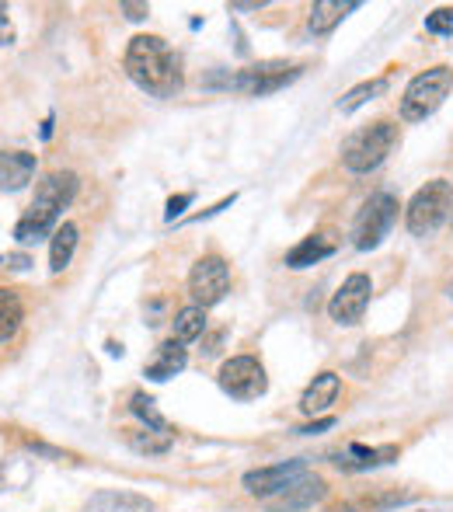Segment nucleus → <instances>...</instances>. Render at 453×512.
Wrapping results in <instances>:
<instances>
[{
	"label": "nucleus",
	"instance_id": "nucleus-1",
	"mask_svg": "<svg viewBox=\"0 0 453 512\" xmlns=\"http://www.w3.org/2000/svg\"><path fill=\"white\" fill-rule=\"evenodd\" d=\"M126 67L129 81L143 88L154 98H175L182 91V70H178L175 53L161 35H136L126 46Z\"/></svg>",
	"mask_w": 453,
	"mask_h": 512
},
{
	"label": "nucleus",
	"instance_id": "nucleus-2",
	"mask_svg": "<svg viewBox=\"0 0 453 512\" xmlns=\"http://www.w3.org/2000/svg\"><path fill=\"white\" fill-rule=\"evenodd\" d=\"M77 175L74 171H53V175H46L39 182V189H35L32 203H28L25 216L18 220V227H14V237H18V244H39L42 237L56 234V227H60V213L74 203L77 196Z\"/></svg>",
	"mask_w": 453,
	"mask_h": 512
},
{
	"label": "nucleus",
	"instance_id": "nucleus-3",
	"mask_svg": "<svg viewBox=\"0 0 453 512\" xmlns=\"http://www.w3.org/2000/svg\"><path fill=\"white\" fill-rule=\"evenodd\" d=\"M398 147V126L394 122H373V126L359 129L342 150V164L356 175H370L380 164L391 157V150Z\"/></svg>",
	"mask_w": 453,
	"mask_h": 512
},
{
	"label": "nucleus",
	"instance_id": "nucleus-4",
	"mask_svg": "<svg viewBox=\"0 0 453 512\" xmlns=\"http://www.w3.org/2000/svg\"><path fill=\"white\" fill-rule=\"evenodd\" d=\"M453 88V70L450 67H433L426 74L412 77V84L401 95V119L405 122H422L447 102Z\"/></svg>",
	"mask_w": 453,
	"mask_h": 512
},
{
	"label": "nucleus",
	"instance_id": "nucleus-5",
	"mask_svg": "<svg viewBox=\"0 0 453 512\" xmlns=\"http://www.w3.org/2000/svg\"><path fill=\"white\" fill-rule=\"evenodd\" d=\"M450 209H453V185L443 182V178L426 182L419 192H415L412 203H408V209H405L408 230H412L415 237H429L443 220H447Z\"/></svg>",
	"mask_w": 453,
	"mask_h": 512
},
{
	"label": "nucleus",
	"instance_id": "nucleus-6",
	"mask_svg": "<svg viewBox=\"0 0 453 512\" xmlns=\"http://www.w3.org/2000/svg\"><path fill=\"white\" fill-rule=\"evenodd\" d=\"M394 220H398V199L391 192H377L363 203L356 216V248L359 251H370L391 234Z\"/></svg>",
	"mask_w": 453,
	"mask_h": 512
},
{
	"label": "nucleus",
	"instance_id": "nucleus-7",
	"mask_svg": "<svg viewBox=\"0 0 453 512\" xmlns=\"http://www.w3.org/2000/svg\"><path fill=\"white\" fill-rule=\"evenodd\" d=\"M297 77H300L297 63L269 60V63H255V67L237 70V74H230L224 84L234 91H244V95H272V91L286 88V84L297 81Z\"/></svg>",
	"mask_w": 453,
	"mask_h": 512
},
{
	"label": "nucleus",
	"instance_id": "nucleus-8",
	"mask_svg": "<svg viewBox=\"0 0 453 512\" xmlns=\"http://www.w3.org/2000/svg\"><path fill=\"white\" fill-rule=\"evenodd\" d=\"M220 387L224 394H230L234 401H255L269 391V377H265L262 363L251 356H234L220 366Z\"/></svg>",
	"mask_w": 453,
	"mask_h": 512
},
{
	"label": "nucleus",
	"instance_id": "nucleus-9",
	"mask_svg": "<svg viewBox=\"0 0 453 512\" xmlns=\"http://www.w3.org/2000/svg\"><path fill=\"white\" fill-rule=\"evenodd\" d=\"M189 293L196 300V307H217L230 293V265L217 255L199 258L189 272Z\"/></svg>",
	"mask_w": 453,
	"mask_h": 512
},
{
	"label": "nucleus",
	"instance_id": "nucleus-10",
	"mask_svg": "<svg viewBox=\"0 0 453 512\" xmlns=\"http://www.w3.org/2000/svg\"><path fill=\"white\" fill-rule=\"evenodd\" d=\"M370 293H373L370 276H363V272H352V276L339 286V293L332 297V304H328L332 321L335 324H359L366 304H370Z\"/></svg>",
	"mask_w": 453,
	"mask_h": 512
},
{
	"label": "nucleus",
	"instance_id": "nucleus-11",
	"mask_svg": "<svg viewBox=\"0 0 453 512\" xmlns=\"http://www.w3.org/2000/svg\"><path fill=\"white\" fill-rule=\"evenodd\" d=\"M325 495H328L325 478H318V474H300V478H293L283 492L265 499V509L269 512H300V509H311L314 502H321Z\"/></svg>",
	"mask_w": 453,
	"mask_h": 512
},
{
	"label": "nucleus",
	"instance_id": "nucleus-12",
	"mask_svg": "<svg viewBox=\"0 0 453 512\" xmlns=\"http://www.w3.org/2000/svg\"><path fill=\"white\" fill-rule=\"evenodd\" d=\"M304 460H283V464H272V467H258V471H248L244 474V488H248V495H255V499H272L276 492H283L286 485H290L293 478H300L304 474Z\"/></svg>",
	"mask_w": 453,
	"mask_h": 512
},
{
	"label": "nucleus",
	"instance_id": "nucleus-13",
	"mask_svg": "<svg viewBox=\"0 0 453 512\" xmlns=\"http://www.w3.org/2000/svg\"><path fill=\"white\" fill-rule=\"evenodd\" d=\"M398 446H345L335 453V467L342 471H370L380 464H394L398 460Z\"/></svg>",
	"mask_w": 453,
	"mask_h": 512
},
{
	"label": "nucleus",
	"instance_id": "nucleus-14",
	"mask_svg": "<svg viewBox=\"0 0 453 512\" xmlns=\"http://www.w3.org/2000/svg\"><path fill=\"white\" fill-rule=\"evenodd\" d=\"M339 391H342L339 373H332V370L318 373V377L311 380V387L304 391V398H300V411H304V415H321V411H328L335 405Z\"/></svg>",
	"mask_w": 453,
	"mask_h": 512
},
{
	"label": "nucleus",
	"instance_id": "nucleus-15",
	"mask_svg": "<svg viewBox=\"0 0 453 512\" xmlns=\"http://www.w3.org/2000/svg\"><path fill=\"white\" fill-rule=\"evenodd\" d=\"M35 175V154L25 150H4L0 154V189L4 192H18L32 182Z\"/></svg>",
	"mask_w": 453,
	"mask_h": 512
},
{
	"label": "nucleus",
	"instance_id": "nucleus-16",
	"mask_svg": "<svg viewBox=\"0 0 453 512\" xmlns=\"http://www.w3.org/2000/svg\"><path fill=\"white\" fill-rule=\"evenodd\" d=\"M84 512H157V509H154V502L136 492H98V495H91Z\"/></svg>",
	"mask_w": 453,
	"mask_h": 512
},
{
	"label": "nucleus",
	"instance_id": "nucleus-17",
	"mask_svg": "<svg viewBox=\"0 0 453 512\" xmlns=\"http://www.w3.org/2000/svg\"><path fill=\"white\" fill-rule=\"evenodd\" d=\"M332 251H335L332 237H328V234H311V237H304L297 248L286 251V265H290V269H311V265H318L321 258H328Z\"/></svg>",
	"mask_w": 453,
	"mask_h": 512
},
{
	"label": "nucleus",
	"instance_id": "nucleus-18",
	"mask_svg": "<svg viewBox=\"0 0 453 512\" xmlns=\"http://www.w3.org/2000/svg\"><path fill=\"white\" fill-rule=\"evenodd\" d=\"M356 7H359V0H318V4L311 7L307 25H311L314 35H328L345 18V14L356 11Z\"/></svg>",
	"mask_w": 453,
	"mask_h": 512
},
{
	"label": "nucleus",
	"instance_id": "nucleus-19",
	"mask_svg": "<svg viewBox=\"0 0 453 512\" xmlns=\"http://www.w3.org/2000/svg\"><path fill=\"white\" fill-rule=\"evenodd\" d=\"M185 363H189V356H185L182 345L171 338V342H164L161 349H157V359L154 363H147V380H168L175 377V373L185 370Z\"/></svg>",
	"mask_w": 453,
	"mask_h": 512
},
{
	"label": "nucleus",
	"instance_id": "nucleus-20",
	"mask_svg": "<svg viewBox=\"0 0 453 512\" xmlns=\"http://www.w3.org/2000/svg\"><path fill=\"white\" fill-rule=\"evenodd\" d=\"M74 251H77V227L74 223H60L53 234V248H49V272L60 276L70 265V258H74Z\"/></svg>",
	"mask_w": 453,
	"mask_h": 512
},
{
	"label": "nucleus",
	"instance_id": "nucleus-21",
	"mask_svg": "<svg viewBox=\"0 0 453 512\" xmlns=\"http://www.w3.org/2000/svg\"><path fill=\"white\" fill-rule=\"evenodd\" d=\"M21 321H25V307H21L18 293H14V290H0V345H4L7 338L18 335Z\"/></svg>",
	"mask_w": 453,
	"mask_h": 512
},
{
	"label": "nucleus",
	"instance_id": "nucleus-22",
	"mask_svg": "<svg viewBox=\"0 0 453 512\" xmlns=\"http://www.w3.org/2000/svg\"><path fill=\"white\" fill-rule=\"evenodd\" d=\"M206 331V310L203 307H182L175 314V342L185 345V342H196L199 335Z\"/></svg>",
	"mask_w": 453,
	"mask_h": 512
},
{
	"label": "nucleus",
	"instance_id": "nucleus-23",
	"mask_svg": "<svg viewBox=\"0 0 453 512\" xmlns=\"http://www.w3.org/2000/svg\"><path fill=\"white\" fill-rule=\"evenodd\" d=\"M126 443L136 453H147V457H161L171 450V432H154V429H133L126 432Z\"/></svg>",
	"mask_w": 453,
	"mask_h": 512
},
{
	"label": "nucleus",
	"instance_id": "nucleus-24",
	"mask_svg": "<svg viewBox=\"0 0 453 512\" xmlns=\"http://www.w3.org/2000/svg\"><path fill=\"white\" fill-rule=\"evenodd\" d=\"M387 91V77H373V81L359 84V88H352L349 95L339 102V112L342 115H352L356 108H363L366 102H373V98H380Z\"/></svg>",
	"mask_w": 453,
	"mask_h": 512
},
{
	"label": "nucleus",
	"instance_id": "nucleus-25",
	"mask_svg": "<svg viewBox=\"0 0 453 512\" xmlns=\"http://www.w3.org/2000/svg\"><path fill=\"white\" fill-rule=\"evenodd\" d=\"M129 408H133V415L140 418V422H147V429H154V432H175L168 422H164L161 411H157L154 398H147V394H133V401H129Z\"/></svg>",
	"mask_w": 453,
	"mask_h": 512
},
{
	"label": "nucleus",
	"instance_id": "nucleus-26",
	"mask_svg": "<svg viewBox=\"0 0 453 512\" xmlns=\"http://www.w3.org/2000/svg\"><path fill=\"white\" fill-rule=\"evenodd\" d=\"M426 32L433 35H453V7H436L426 18Z\"/></svg>",
	"mask_w": 453,
	"mask_h": 512
},
{
	"label": "nucleus",
	"instance_id": "nucleus-27",
	"mask_svg": "<svg viewBox=\"0 0 453 512\" xmlns=\"http://www.w3.org/2000/svg\"><path fill=\"white\" fill-rule=\"evenodd\" d=\"M11 42H14L11 14H7V4H0V46H11Z\"/></svg>",
	"mask_w": 453,
	"mask_h": 512
},
{
	"label": "nucleus",
	"instance_id": "nucleus-28",
	"mask_svg": "<svg viewBox=\"0 0 453 512\" xmlns=\"http://www.w3.org/2000/svg\"><path fill=\"white\" fill-rule=\"evenodd\" d=\"M192 203V196L189 192H185V196H171L168 199V209H164V216H168V220H178V216L185 213V206Z\"/></svg>",
	"mask_w": 453,
	"mask_h": 512
},
{
	"label": "nucleus",
	"instance_id": "nucleus-29",
	"mask_svg": "<svg viewBox=\"0 0 453 512\" xmlns=\"http://www.w3.org/2000/svg\"><path fill=\"white\" fill-rule=\"evenodd\" d=\"M122 11H126L129 21H143L150 14V7L147 4H133V0H122Z\"/></svg>",
	"mask_w": 453,
	"mask_h": 512
},
{
	"label": "nucleus",
	"instance_id": "nucleus-30",
	"mask_svg": "<svg viewBox=\"0 0 453 512\" xmlns=\"http://www.w3.org/2000/svg\"><path fill=\"white\" fill-rule=\"evenodd\" d=\"M258 7H265V0H234L230 11H258Z\"/></svg>",
	"mask_w": 453,
	"mask_h": 512
},
{
	"label": "nucleus",
	"instance_id": "nucleus-31",
	"mask_svg": "<svg viewBox=\"0 0 453 512\" xmlns=\"http://www.w3.org/2000/svg\"><path fill=\"white\" fill-rule=\"evenodd\" d=\"M4 265H7V269H28V258L25 255H11V258H4Z\"/></svg>",
	"mask_w": 453,
	"mask_h": 512
}]
</instances>
